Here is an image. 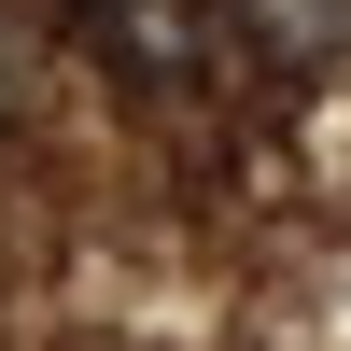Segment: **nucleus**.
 Here are the masks:
<instances>
[{
    "label": "nucleus",
    "mask_w": 351,
    "mask_h": 351,
    "mask_svg": "<svg viewBox=\"0 0 351 351\" xmlns=\"http://www.w3.org/2000/svg\"><path fill=\"white\" fill-rule=\"evenodd\" d=\"M239 14H253V43H267L281 71H309V56L351 43V0H239Z\"/></svg>",
    "instance_id": "1"
}]
</instances>
